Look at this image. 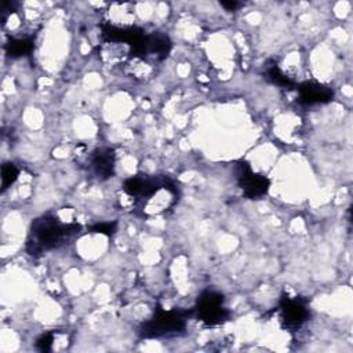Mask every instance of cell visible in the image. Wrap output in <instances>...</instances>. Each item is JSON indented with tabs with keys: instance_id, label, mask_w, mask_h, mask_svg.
Instances as JSON below:
<instances>
[{
	"instance_id": "obj_1",
	"label": "cell",
	"mask_w": 353,
	"mask_h": 353,
	"mask_svg": "<svg viewBox=\"0 0 353 353\" xmlns=\"http://www.w3.org/2000/svg\"><path fill=\"white\" fill-rule=\"evenodd\" d=\"M81 232V225L61 222L55 215L47 214L34 219L26 240V251L37 258L41 254L63 245L70 237Z\"/></svg>"
},
{
	"instance_id": "obj_2",
	"label": "cell",
	"mask_w": 353,
	"mask_h": 353,
	"mask_svg": "<svg viewBox=\"0 0 353 353\" xmlns=\"http://www.w3.org/2000/svg\"><path fill=\"white\" fill-rule=\"evenodd\" d=\"M193 317V309H170L165 310L161 306L154 309L153 316L141 323L138 328V335L142 339H160V338H174L181 336L186 331V321Z\"/></svg>"
},
{
	"instance_id": "obj_3",
	"label": "cell",
	"mask_w": 353,
	"mask_h": 353,
	"mask_svg": "<svg viewBox=\"0 0 353 353\" xmlns=\"http://www.w3.org/2000/svg\"><path fill=\"white\" fill-rule=\"evenodd\" d=\"M225 298L221 292L214 290L203 291L193 309V317H196L205 327L221 325L230 319V312L223 306Z\"/></svg>"
},
{
	"instance_id": "obj_4",
	"label": "cell",
	"mask_w": 353,
	"mask_h": 353,
	"mask_svg": "<svg viewBox=\"0 0 353 353\" xmlns=\"http://www.w3.org/2000/svg\"><path fill=\"white\" fill-rule=\"evenodd\" d=\"M277 312L280 314L281 328L285 331H298L310 317V309L307 301L299 296H290L283 294L279 299Z\"/></svg>"
},
{
	"instance_id": "obj_5",
	"label": "cell",
	"mask_w": 353,
	"mask_h": 353,
	"mask_svg": "<svg viewBox=\"0 0 353 353\" xmlns=\"http://www.w3.org/2000/svg\"><path fill=\"white\" fill-rule=\"evenodd\" d=\"M234 174H236L237 183L243 190L244 197L254 200V199L263 197L269 192L270 179L262 174L254 172L251 165L247 161L240 160L236 164Z\"/></svg>"
},
{
	"instance_id": "obj_6",
	"label": "cell",
	"mask_w": 353,
	"mask_h": 353,
	"mask_svg": "<svg viewBox=\"0 0 353 353\" xmlns=\"http://www.w3.org/2000/svg\"><path fill=\"white\" fill-rule=\"evenodd\" d=\"M298 102L305 106L328 103L334 98V90L317 81H303L296 85Z\"/></svg>"
},
{
	"instance_id": "obj_7",
	"label": "cell",
	"mask_w": 353,
	"mask_h": 353,
	"mask_svg": "<svg viewBox=\"0 0 353 353\" xmlns=\"http://www.w3.org/2000/svg\"><path fill=\"white\" fill-rule=\"evenodd\" d=\"M116 153L112 148H98L90 156V168L99 181H106L114 175Z\"/></svg>"
},
{
	"instance_id": "obj_8",
	"label": "cell",
	"mask_w": 353,
	"mask_h": 353,
	"mask_svg": "<svg viewBox=\"0 0 353 353\" xmlns=\"http://www.w3.org/2000/svg\"><path fill=\"white\" fill-rule=\"evenodd\" d=\"M33 47H34V43H33L32 39H28V37L15 39V37H12L6 43L4 50H6V54L10 58H21V57L29 55L33 51Z\"/></svg>"
},
{
	"instance_id": "obj_9",
	"label": "cell",
	"mask_w": 353,
	"mask_h": 353,
	"mask_svg": "<svg viewBox=\"0 0 353 353\" xmlns=\"http://www.w3.org/2000/svg\"><path fill=\"white\" fill-rule=\"evenodd\" d=\"M266 79L269 81H272L273 84L279 85V87H283V88H292L295 85V83L283 73V70L277 66V63H272L270 66L266 68Z\"/></svg>"
},
{
	"instance_id": "obj_10",
	"label": "cell",
	"mask_w": 353,
	"mask_h": 353,
	"mask_svg": "<svg viewBox=\"0 0 353 353\" xmlns=\"http://www.w3.org/2000/svg\"><path fill=\"white\" fill-rule=\"evenodd\" d=\"M19 170L14 163H4L1 165V190L8 189L18 178Z\"/></svg>"
},
{
	"instance_id": "obj_11",
	"label": "cell",
	"mask_w": 353,
	"mask_h": 353,
	"mask_svg": "<svg viewBox=\"0 0 353 353\" xmlns=\"http://www.w3.org/2000/svg\"><path fill=\"white\" fill-rule=\"evenodd\" d=\"M117 229V222L112 221V222H98L94 223L88 228V230L91 233H101V234H106V236H112Z\"/></svg>"
},
{
	"instance_id": "obj_12",
	"label": "cell",
	"mask_w": 353,
	"mask_h": 353,
	"mask_svg": "<svg viewBox=\"0 0 353 353\" xmlns=\"http://www.w3.org/2000/svg\"><path fill=\"white\" fill-rule=\"evenodd\" d=\"M54 336H55V334H54L52 331L41 334V335L36 339V347H37L40 352H50V350L52 349Z\"/></svg>"
},
{
	"instance_id": "obj_13",
	"label": "cell",
	"mask_w": 353,
	"mask_h": 353,
	"mask_svg": "<svg viewBox=\"0 0 353 353\" xmlns=\"http://www.w3.org/2000/svg\"><path fill=\"white\" fill-rule=\"evenodd\" d=\"M219 4L228 10V11H236L239 7H241L243 4L239 3V1H219Z\"/></svg>"
}]
</instances>
